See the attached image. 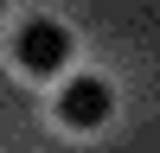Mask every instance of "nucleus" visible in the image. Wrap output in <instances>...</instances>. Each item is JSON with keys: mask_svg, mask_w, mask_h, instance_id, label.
<instances>
[{"mask_svg": "<svg viewBox=\"0 0 160 153\" xmlns=\"http://www.w3.org/2000/svg\"><path fill=\"white\" fill-rule=\"evenodd\" d=\"M13 58L32 76H58L64 64H71V32H64L58 19H26L19 38H13Z\"/></svg>", "mask_w": 160, "mask_h": 153, "instance_id": "1", "label": "nucleus"}, {"mask_svg": "<svg viewBox=\"0 0 160 153\" xmlns=\"http://www.w3.org/2000/svg\"><path fill=\"white\" fill-rule=\"evenodd\" d=\"M115 115V89L102 83V76H71V83L58 89V121L77 128V134H90V128H102Z\"/></svg>", "mask_w": 160, "mask_h": 153, "instance_id": "2", "label": "nucleus"}, {"mask_svg": "<svg viewBox=\"0 0 160 153\" xmlns=\"http://www.w3.org/2000/svg\"><path fill=\"white\" fill-rule=\"evenodd\" d=\"M0 7H7V0H0Z\"/></svg>", "mask_w": 160, "mask_h": 153, "instance_id": "3", "label": "nucleus"}]
</instances>
